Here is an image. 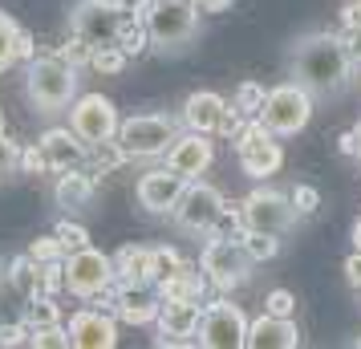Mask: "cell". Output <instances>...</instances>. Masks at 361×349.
Instances as JSON below:
<instances>
[{
	"label": "cell",
	"instance_id": "6da1fadb",
	"mask_svg": "<svg viewBox=\"0 0 361 349\" xmlns=\"http://www.w3.org/2000/svg\"><path fill=\"white\" fill-rule=\"evenodd\" d=\"M357 61L349 57L337 33H300L288 49V73L300 82L312 98H337L349 90Z\"/></svg>",
	"mask_w": 361,
	"mask_h": 349
},
{
	"label": "cell",
	"instance_id": "7a4b0ae2",
	"mask_svg": "<svg viewBox=\"0 0 361 349\" xmlns=\"http://www.w3.org/2000/svg\"><path fill=\"white\" fill-rule=\"evenodd\" d=\"M134 17L142 20V29L150 37V49L175 57L199 37L203 4L199 0H142L134 8Z\"/></svg>",
	"mask_w": 361,
	"mask_h": 349
},
{
	"label": "cell",
	"instance_id": "3957f363",
	"mask_svg": "<svg viewBox=\"0 0 361 349\" xmlns=\"http://www.w3.org/2000/svg\"><path fill=\"white\" fill-rule=\"evenodd\" d=\"M25 98L37 114H61L78 98V66L61 53H45L25 66Z\"/></svg>",
	"mask_w": 361,
	"mask_h": 349
},
{
	"label": "cell",
	"instance_id": "277c9868",
	"mask_svg": "<svg viewBox=\"0 0 361 349\" xmlns=\"http://www.w3.org/2000/svg\"><path fill=\"white\" fill-rule=\"evenodd\" d=\"M130 20L134 8L122 0H78L69 8V33L90 41L94 49H110V45H118V37Z\"/></svg>",
	"mask_w": 361,
	"mask_h": 349
},
{
	"label": "cell",
	"instance_id": "5b68a950",
	"mask_svg": "<svg viewBox=\"0 0 361 349\" xmlns=\"http://www.w3.org/2000/svg\"><path fill=\"white\" fill-rule=\"evenodd\" d=\"M199 268L212 284L215 293H231L240 284L252 281L256 272V260L247 256L244 240H228V235H207V244L199 252Z\"/></svg>",
	"mask_w": 361,
	"mask_h": 349
},
{
	"label": "cell",
	"instance_id": "8992f818",
	"mask_svg": "<svg viewBox=\"0 0 361 349\" xmlns=\"http://www.w3.org/2000/svg\"><path fill=\"white\" fill-rule=\"evenodd\" d=\"M179 122L163 110H147V114H130L118 126V147L130 159H163L166 147L179 138Z\"/></svg>",
	"mask_w": 361,
	"mask_h": 349
},
{
	"label": "cell",
	"instance_id": "52a82bcc",
	"mask_svg": "<svg viewBox=\"0 0 361 349\" xmlns=\"http://www.w3.org/2000/svg\"><path fill=\"white\" fill-rule=\"evenodd\" d=\"M312 102H317V98H312L309 90L288 78V82H280V85L268 90L264 110H260V122L276 134V138H293V134H300L305 126H309Z\"/></svg>",
	"mask_w": 361,
	"mask_h": 349
},
{
	"label": "cell",
	"instance_id": "ba28073f",
	"mask_svg": "<svg viewBox=\"0 0 361 349\" xmlns=\"http://www.w3.org/2000/svg\"><path fill=\"white\" fill-rule=\"evenodd\" d=\"M244 232H268V235H288L300 219V207L293 203V191L284 195L276 187H256L244 200Z\"/></svg>",
	"mask_w": 361,
	"mask_h": 349
},
{
	"label": "cell",
	"instance_id": "9c48e42d",
	"mask_svg": "<svg viewBox=\"0 0 361 349\" xmlns=\"http://www.w3.org/2000/svg\"><path fill=\"white\" fill-rule=\"evenodd\" d=\"M247 321L244 309L228 300V293H219L212 305H203V321H199L195 345L203 349H244L247 345Z\"/></svg>",
	"mask_w": 361,
	"mask_h": 349
},
{
	"label": "cell",
	"instance_id": "30bf717a",
	"mask_svg": "<svg viewBox=\"0 0 361 349\" xmlns=\"http://www.w3.org/2000/svg\"><path fill=\"white\" fill-rule=\"evenodd\" d=\"M118 284V268H114V256H106L98 248H78L66 256V293L78 300H94L102 297L106 288Z\"/></svg>",
	"mask_w": 361,
	"mask_h": 349
},
{
	"label": "cell",
	"instance_id": "8fae6325",
	"mask_svg": "<svg viewBox=\"0 0 361 349\" xmlns=\"http://www.w3.org/2000/svg\"><path fill=\"white\" fill-rule=\"evenodd\" d=\"M224 191L212 183H203V179H191L187 183V191H183V200L175 203V212H171V219H175V228H179L183 235H199V240H207L215 228V216L224 212Z\"/></svg>",
	"mask_w": 361,
	"mask_h": 349
},
{
	"label": "cell",
	"instance_id": "7c38bea8",
	"mask_svg": "<svg viewBox=\"0 0 361 349\" xmlns=\"http://www.w3.org/2000/svg\"><path fill=\"white\" fill-rule=\"evenodd\" d=\"M66 122L82 134L90 147L118 138V126H122L118 106L106 98V94H78V98H73V106L66 110Z\"/></svg>",
	"mask_w": 361,
	"mask_h": 349
},
{
	"label": "cell",
	"instance_id": "4fadbf2b",
	"mask_svg": "<svg viewBox=\"0 0 361 349\" xmlns=\"http://www.w3.org/2000/svg\"><path fill=\"white\" fill-rule=\"evenodd\" d=\"M235 154H240L244 175H252V179H268L284 163V150H280L276 134L268 130L260 118H247V126L235 134Z\"/></svg>",
	"mask_w": 361,
	"mask_h": 349
},
{
	"label": "cell",
	"instance_id": "5bb4252c",
	"mask_svg": "<svg viewBox=\"0 0 361 349\" xmlns=\"http://www.w3.org/2000/svg\"><path fill=\"white\" fill-rule=\"evenodd\" d=\"M187 175H179L175 166H166L159 159V166H147L142 175H138V187H134V195L138 203L147 207L150 216H171L175 212V203L183 200V191H187Z\"/></svg>",
	"mask_w": 361,
	"mask_h": 349
},
{
	"label": "cell",
	"instance_id": "9a60e30c",
	"mask_svg": "<svg viewBox=\"0 0 361 349\" xmlns=\"http://www.w3.org/2000/svg\"><path fill=\"white\" fill-rule=\"evenodd\" d=\"M199 321H203V300L191 297H163V309H159V337L154 345H191L199 333Z\"/></svg>",
	"mask_w": 361,
	"mask_h": 349
},
{
	"label": "cell",
	"instance_id": "2e32d148",
	"mask_svg": "<svg viewBox=\"0 0 361 349\" xmlns=\"http://www.w3.org/2000/svg\"><path fill=\"white\" fill-rule=\"evenodd\" d=\"M163 309V288L154 281H118L114 284V317L126 325H154Z\"/></svg>",
	"mask_w": 361,
	"mask_h": 349
},
{
	"label": "cell",
	"instance_id": "e0dca14e",
	"mask_svg": "<svg viewBox=\"0 0 361 349\" xmlns=\"http://www.w3.org/2000/svg\"><path fill=\"white\" fill-rule=\"evenodd\" d=\"M163 163H166V166H175V171H179V175H187V179H199V175H207V171H212V163H215L212 134L183 126L179 138L166 147Z\"/></svg>",
	"mask_w": 361,
	"mask_h": 349
},
{
	"label": "cell",
	"instance_id": "ac0fdd59",
	"mask_svg": "<svg viewBox=\"0 0 361 349\" xmlns=\"http://www.w3.org/2000/svg\"><path fill=\"white\" fill-rule=\"evenodd\" d=\"M73 349H114L118 345V317L106 309H78L66 321Z\"/></svg>",
	"mask_w": 361,
	"mask_h": 349
},
{
	"label": "cell",
	"instance_id": "d6986e66",
	"mask_svg": "<svg viewBox=\"0 0 361 349\" xmlns=\"http://www.w3.org/2000/svg\"><path fill=\"white\" fill-rule=\"evenodd\" d=\"M41 150H45V159H49L53 175H61V171H78V166H85V159H90V142H85L69 122L41 134Z\"/></svg>",
	"mask_w": 361,
	"mask_h": 349
},
{
	"label": "cell",
	"instance_id": "ffe728a7",
	"mask_svg": "<svg viewBox=\"0 0 361 349\" xmlns=\"http://www.w3.org/2000/svg\"><path fill=\"white\" fill-rule=\"evenodd\" d=\"M228 114H231V102H224L212 90H195V94H187V102H183V126L203 130V134H219L224 122H228Z\"/></svg>",
	"mask_w": 361,
	"mask_h": 349
},
{
	"label": "cell",
	"instance_id": "44dd1931",
	"mask_svg": "<svg viewBox=\"0 0 361 349\" xmlns=\"http://www.w3.org/2000/svg\"><path fill=\"white\" fill-rule=\"evenodd\" d=\"M300 345V329L293 317H272L264 313L247 325V349H296Z\"/></svg>",
	"mask_w": 361,
	"mask_h": 349
},
{
	"label": "cell",
	"instance_id": "7402d4cb",
	"mask_svg": "<svg viewBox=\"0 0 361 349\" xmlns=\"http://www.w3.org/2000/svg\"><path fill=\"white\" fill-rule=\"evenodd\" d=\"M94 191H98V179L85 166H78V171H61L57 175L53 200H57V207H66V212H82V207L94 203Z\"/></svg>",
	"mask_w": 361,
	"mask_h": 349
},
{
	"label": "cell",
	"instance_id": "603a6c76",
	"mask_svg": "<svg viewBox=\"0 0 361 349\" xmlns=\"http://www.w3.org/2000/svg\"><path fill=\"white\" fill-rule=\"evenodd\" d=\"M8 284L17 288L20 300H33V297H41V293H53L49 288V268L41 264V260H33L29 252L8 264ZM53 297H57V293H53Z\"/></svg>",
	"mask_w": 361,
	"mask_h": 349
},
{
	"label": "cell",
	"instance_id": "cb8c5ba5",
	"mask_svg": "<svg viewBox=\"0 0 361 349\" xmlns=\"http://www.w3.org/2000/svg\"><path fill=\"white\" fill-rule=\"evenodd\" d=\"M114 268H118V281H154V260H150V248H142V244L118 248Z\"/></svg>",
	"mask_w": 361,
	"mask_h": 349
},
{
	"label": "cell",
	"instance_id": "d4e9b609",
	"mask_svg": "<svg viewBox=\"0 0 361 349\" xmlns=\"http://www.w3.org/2000/svg\"><path fill=\"white\" fill-rule=\"evenodd\" d=\"M20 321L29 325V329H45V325H61V300L53 297V293H41V297L25 300V313Z\"/></svg>",
	"mask_w": 361,
	"mask_h": 349
},
{
	"label": "cell",
	"instance_id": "484cf974",
	"mask_svg": "<svg viewBox=\"0 0 361 349\" xmlns=\"http://www.w3.org/2000/svg\"><path fill=\"white\" fill-rule=\"evenodd\" d=\"M122 163H130V154L118 147V138H110V142H98V147H90V159H85V171L94 175V179H102V175H110V171H118Z\"/></svg>",
	"mask_w": 361,
	"mask_h": 349
},
{
	"label": "cell",
	"instance_id": "4316f807",
	"mask_svg": "<svg viewBox=\"0 0 361 349\" xmlns=\"http://www.w3.org/2000/svg\"><path fill=\"white\" fill-rule=\"evenodd\" d=\"M20 61V25L8 13H0V69Z\"/></svg>",
	"mask_w": 361,
	"mask_h": 349
},
{
	"label": "cell",
	"instance_id": "83f0119b",
	"mask_svg": "<svg viewBox=\"0 0 361 349\" xmlns=\"http://www.w3.org/2000/svg\"><path fill=\"white\" fill-rule=\"evenodd\" d=\"M212 235H228V240H240V235H244V203H235V200L224 203V212L215 216Z\"/></svg>",
	"mask_w": 361,
	"mask_h": 349
},
{
	"label": "cell",
	"instance_id": "f1b7e54d",
	"mask_svg": "<svg viewBox=\"0 0 361 349\" xmlns=\"http://www.w3.org/2000/svg\"><path fill=\"white\" fill-rule=\"evenodd\" d=\"M150 260H154V284H166L183 264H187V260H183L179 252L171 248V244H159V248H150Z\"/></svg>",
	"mask_w": 361,
	"mask_h": 349
},
{
	"label": "cell",
	"instance_id": "f546056e",
	"mask_svg": "<svg viewBox=\"0 0 361 349\" xmlns=\"http://www.w3.org/2000/svg\"><path fill=\"white\" fill-rule=\"evenodd\" d=\"M264 98H268V90H264L260 82H244L240 90H235V110L240 114H247V118H260V110H264Z\"/></svg>",
	"mask_w": 361,
	"mask_h": 349
},
{
	"label": "cell",
	"instance_id": "4dcf8cb0",
	"mask_svg": "<svg viewBox=\"0 0 361 349\" xmlns=\"http://www.w3.org/2000/svg\"><path fill=\"white\" fill-rule=\"evenodd\" d=\"M240 240H244L247 256H252L256 264H264V260H272V256L280 252V235H268V232H244Z\"/></svg>",
	"mask_w": 361,
	"mask_h": 349
},
{
	"label": "cell",
	"instance_id": "1f68e13d",
	"mask_svg": "<svg viewBox=\"0 0 361 349\" xmlns=\"http://www.w3.org/2000/svg\"><path fill=\"white\" fill-rule=\"evenodd\" d=\"M29 345H33V349H73V341H69V325L29 329Z\"/></svg>",
	"mask_w": 361,
	"mask_h": 349
},
{
	"label": "cell",
	"instance_id": "d6a6232c",
	"mask_svg": "<svg viewBox=\"0 0 361 349\" xmlns=\"http://www.w3.org/2000/svg\"><path fill=\"white\" fill-rule=\"evenodd\" d=\"M29 256L41 260V264H53V260H66L69 248H66V240L53 232V235H37L33 244H29Z\"/></svg>",
	"mask_w": 361,
	"mask_h": 349
},
{
	"label": "cell",
	"instance_id": "836d02e7",
	"mask_svg": "<svg viewBox=\"0 0 361 349\" xmlns=\"http://www.w3.org/2000/svg\"><path fill=\"white\" fill-rule=\"evenodd\" d=\"M94 53H98V49H94L90 41H82L78 33H69V41L61 45V57H66L69 66H78V69H82V66H94Z\"/></svg>",
	"mask_w": 361,
	"mask_h": 349
},
{
	"label": "cell",
	"instance_id": "e575fe53",
	"mask_svg": "<svg viewBox=\"0 0 361 349\" xmlns=\"http://www.w3.org/2000/svg\"><path fill=\"white\" fill-rule=\"evenodd\" d=\"M264 313H272V317H293V313H296V297L288 293V288H268V293H264Z\"/></svg>",
	"mask_w": 361,
	"mask_h": 349
},
{
	"label": "cell",
	"instance_id": "d590c367",
	"mask_svg": "<svg viewBox=\"0 0 361 349\" xmlns=\"http://www.w3.org/2000/svg\"><path fill=\"white\" fill-rule=\"evenodd\" d=\"M53 232L66 240L69 252H78V248H85V244H90V232H85L78 219H57V228H53Z\"/></svg>",
	"mask_w": 361,
	"mask_h": 349
},
{
	"label": "cell",
	"instance_id": "8d00e7d4",
	"mask_svg": "<svg viewBox=\"0 0 361 349\" xmlns=\"http://www.w3.org/2000/svg\"><path fill=\"white\" fill-rule=\"evenodd\" d=\"M126 61H130V57L118 49V45L94 53V69H98V73H122V69H126Z\"/></svg>",
	"mask_w": 361,
	"mask_h": 349
},
{
	"label": "cell",
	"instance_id": "74e56055",
	"mask_svg": "<svg viewBox=\"0 0 361 349\" xmlns=\"http://www.w3.org/2000/svg\"><path fill=\"white\" fill-rule=\"evenodd\" d=\"M20 171H25V175H49L53 166H49V159H45V150H41V142H37V147H25L20 150Z\"/></svg>",
	"mask_w": 361,
	"mask_h": 349
},
{
	"label": "cell",
	"instance_id": "f35d334b",
	"mask_svg": "<svg viewBox=\"0 0 361 349\" xmlns=\"http://www.w3.org/2000/svg\"><path fill=\"white\" fill-rule=\"evenodd\" d=\"M0 345H29V325L25 321H0Z\"/></svg>",
	"mask_w": 361,
	"mask_h": 349
},
{
	"label": "cell",
	"instance_id": "ab89813d",
	"mask_svg": "<svg viewBox=\"0 0 361 349\" xmlns=\"http://www.w3.org/2000/svg\"><path fill=\"white\" fill-rule=\"evenodd\" d=\"M293 203L300 207V216H312V212L321 207V195H317V187H309V183H296V187H293Z\"/></svg>",
	"mask_w": 361,
	"mask_h": 349
},
{
	"label": "cell",
	"instance_id": "60d3db41",
	"mask_svg": "<svg viewBox=\"0 0 361 349\" xmlns=\"http://www.w3.org/2000/svg\"><path fill=\"white\" fill-rule=\"evenodd\" d=\"M341 272H345V284H349V288H353V293L361 297V252H357V248H353L349 256H345Z\"/></svg>",
	"mask_w": 361,
	"mask_h": 349
},
{
	"label": "cell",
	"instance_id": "b9f144b4",
	"mask_svg": "<svg viewBox=\"0 0 361 349\" xmlns=\"http://www.w3.org/2000/svg\"><path fill=\"white\" fill-rule=\"evenodd\" d=\"M17 163H20V147L17 142H8V134H0V175L17 171Z\"/></svg>",
	"mask_w": 361,
	"mask_h": 349
},
{
	"label": "cell",
	"instance_id": "7bdbcfd3",
	"mask_svg": "<svg viewBox=\"0 0 361 349\" xmlns=\"http://www.w3.org/2000/svg\"><path fill=\"white\" fill-rule=\"evenodd\" d=\"M341 154H349V159H357V163H361V118H357V126H353V130L341 134Z\"/></svg>",
	"mask_w": 361,
	"mask_h": 349
},
{
	"label": "cell",
	"instance_id": "ee69618b",
	"mask_svg": "<svg viewBox=\"0 0 361 349\" xmlns=\"http://www.w3.org/2000/svg\"><path fill=\"white\" fill-rule=\"evenodd\" d=\"M337 37H341V45L349 49V57H353V61L361 66V29H353V25H345V29H341Z\"/></svg>",
	"mask_w": 361,
	"mask_h": 349
},
{
	"label": "cell",
	"instance_id": "f6af8a7d",
	"mask_svg": "<svg viewBox=\"0 0 361 349\" xmlns=\"http://www.w3.org/2000/svg\"><path fill=\"white\" fill-rule=\"evenodd\" d=\"M341 25L361 29V0H345V4H341Z\"/></svg>",
	"mask_w": 361,
	"mask_h": 349
},
{
	"label": "cell",
	"instance_id": "bcb514c9",
	"mask_svg": "<svg viewBox=\"0 0 361 349\" xmlns=\"http://www.w3.org/2000/svg\"><path fill=\"white\" fill-rule=\"evenodd\" d=\"M349 240H353V248H357V252H361V216H357V219H353V232H349Z\"/></svg>",
	"mask_w": 361,
	"mask_h": 349
},
{
	"label": "cell",
	"instance_id": "7dc6e473",
	"mask_svg": "<svg viewBox=\"0 0 361 349\" xmlns=\"http://www.w3.org/2000/svg\"><path fill=\"white\" fill-rule=\"evenodd\" d=\"M199 4H203V8H207V13H215V8H228L231 0H199Z\"/></svg>",
	"mask_w": 361,
	"mask_h": 349
},
{
	"label": "cell",
	"instance_id": "c3c4849f",
	"mask_svg": "<svg viewBox=\"0 0 361 349\" xmlns=\"http://www.w3.org/2000/svg\"><path fill=\"white\" fill-rule=\"evenodd\" d=\"M122 4H130V8H138V4H142V0H122Z\"/></svg>",
	"mask_w": 361,
	"mask_h": 349
},
{
	"label": "cell",
	"instance_id": "681fc988",
	"mask_svg": "<svg viewBox=\"0 0 361 349\" xmlns=\"http://www.w3.org/2000/svg\"><path fill=\"white\" fill-rule=\"evenodd\" d=\"M0 134H4V118H0Z\"/></svg>",
	"mask_w": 361,
	"mask_h": 349
},
{
	"label": "cell",
	"instance_id": "f907efd6",
	"mask_svg": "<svg viewBox=\"0 0 361 349\" xmlns=\"http://www.w3.org/2000/svg\"><path fill=\"white\" fill-rule=\"evenodd\" d=\"M357 349H361V337H357Z\"/></svg>",
	"mask_w": 361,
	"mask_h": 349
}]
</instances>
